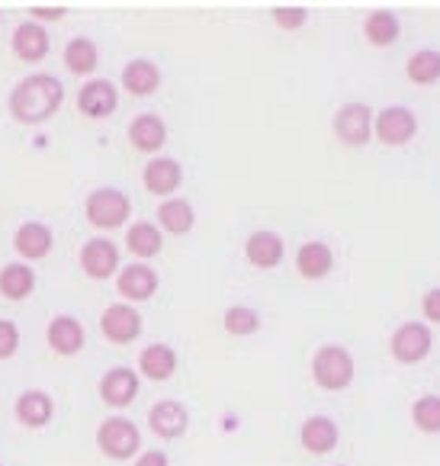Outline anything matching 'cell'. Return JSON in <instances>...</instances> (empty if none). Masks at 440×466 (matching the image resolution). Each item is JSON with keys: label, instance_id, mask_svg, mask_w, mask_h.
Here are the masks:
<instances>
[{"label": "cell", "instance_id": "obj_17", "mask_svg": "<svg viewBox=\"0 0 440 466\" xmlns=\"http://www.w3.org/2000/svg\"><path fill=\"white\" fill-rule=\"evenodd\" d=\"M52 228L42 226V222H23L20 228H16L14 235V248L20 258H26V261H42V258H48V251H52Z\"/></svg>", "mask_w": 440, "mask_h": 466}, {"label": "cell", "instance_id": "obj_18", "mask_svg": "<svg viewBox=\"0 0 440 466\" xmlns=\"http://www.w3.org/2000/svg\"><path fill=\"white\" fill-rule=\"evenodd\" d=\"M142 180L155 197H171L180 187V180H184V171H180V165L174 158H155L145 165Z\"/></svg>", "mask_w": 440, "mask_h": 466}, {"label": "cell", "instance_id": "obj_29", "mask_svg": "<svg viewBox=\"0 0 440 466\" xmlns=\"http://www.w3.org/2000/svg\"><path fill=\"white\" fill-rule=\"evenodd\" d=\"M158 222L165 232L186 235L193 228V222H196V216H193V206L186 199H165L158 206Z\"/></svg>", "mask_w": 440, "mask_h": 466}, {"label": "cell", "instance_id": "obj_37", "mask_svg": "<svg viewBox=\"0 0 440 466\" xmlns=\"http://www.w3.org/2000/svg\"><path fill=\"white\" fill-rule=\"evenodd\" d=\"M65 16V10H33V14H29V20H62Z\"/></svg>", "mask_w": 440, "mask_h": 466}, {"label": "cell", "instance_id": "obj_6", "mask_svg": "<svg viewBox=\"0 0 440 466\" xmlns=\"http://www.w3.org/2000/svg\"><path fill=\"white\" fill-rule=\"evenodd\" d=\"M335 136L351 148L366 145L373 138V110L366 103H345L335 116Z\"/></svg>", "mask_w": 440, "mask_h": 466}, {"label": "cell", "instance_id": "obj_36", "mask_svg": "<svg viewBox=\"0 0 440 466\" xmlns=\"http://www.w3.org/2000/svg\"><path fill=\"white\" fill-rule=\"evenodd\" d=\"M135 466H171V463H167L165 451H145L142 457L135 460Z\"/></svg>", "mask_w": 440, "mask_h": 466}, {"label": "cell", "instance_id": "obj_7", "mask_svg": "<svg viewBox=\"0 0 440 466\" xmlns=\"http://www.w3.org/2000/svg\"><path fill=\"white\" fill-rule=\"evenodd\" d=\"M100 331L106 335V341L129 344L142 335V316L132 309V302H116L100 316Z\"/></svg>", "mask_w": 440, "mask_h": 466}, {"label": "cell", "instance_id": "obj_25", "mask_svg": "<svg viewBox=\"0 0 440 466\" xmlns=\"http://www.w3.org/2000/svg\"><path fill=\"white\" fill-rule=\"evenodd\" d=\"M96 65H100V52H96V42L87 39V35H77L65 46V68L71 75L84 77V75H94Z\"/></svg>", "mask_w": 440, "mask_h": 466}, {"label": "cell", "instance_id": "obj_16", "mask_svg": "<svg viewBox=\"0 0 440 466\" xmlns=\"http://www.w3.org/2000/svg\"><path fill=\"white\" fill-rule=\"evenodd\" d=\"M129 142L135 151H145V155H155L161 145L167 142V126L165 119H158L155 113H142L129 123Z\"/></svg>", "mask_w": 440, "mask_h": 466}, {"label": "cell", "instance_id": "obj_20", "mask_svg": "<svg viewBox=\"0 0 440 466\" xmlns=\"http://www.w3.org/2000/svg\"><path fill=\"white\" fill-rule=\"evenodd\" d=\"M335 268V251L325 241H305L296 251V270L305 280H322Z\"/></svg>", "mask_w": 440, "mask_h": 466}, {"label": "cell", "instance_id": "obj_13", "mask_svg": "<svg viewBox=\"0 0 440 466\" xmlns=\"http://www.w3.org/2000/svg\"><path fill=\"white\" fill-rule=\"evenodd\" d=\"M100 396H104V402L113 405V409H125V405H132L138 396V377L129 367H113V370L100 380Z\"/></svg>", "mask_w": 440, "mask_h": 466}, {"label": "cell", "instance_id": "obj_32", "mask_svg": "<svg viewBox=\"0 0 440 466\" xmlns=\"http://www.w3.org/2000/svg\"><path fill=\"white\" fill-rule=\"evenodd\" d=\"M222 325H225L228 335L245 338V335H255V331L261 329V316H257L251 306H232L225 312V319H222Z\"/></svg>", "mask_w": 440, "mask_h": 466}, {"label": "cell", "instance_id": "obj_33", "mask_svg": "<svg viewBox=\"0 0 440 466\" xmlns=\"http://www.w3.org/2000/svg\"><path fill=\"white\" fill-rule=\"evenodd\" d=\"M274 23L280 29H286V33H293V29H303L305 23H309V10H303V7H286V10H274Z\"/></svg>", "mask_w": 440, "mask_h": 466}, {"label": "cell", "instance_id": "obj_11", "mask_svg": "<svg viewBox=\"0 0 440 466\" xmlns=\"http://www.w3.org/2000/svg\"><path fill=\"white\" fill-rule=\"evenodd\" d=\"M116 106H119V94L110 81H90V84H84L81 94H77V110L90 119L113 116Z\"/></svg>", "mask_w": 440, "mask_h": 466}, {"label": "cell", "instance_id": "obj_24", "mask_svg": "<svg viewBox=\"0 0 440 466\" xmlns=\"http://www.w3.org/2000/svg\"><path fill=\"white\" fill-rule=\"evenodd\" d=\"M161 84V71L155 62H148V58H135V62H129L123 68V87L129 90L132 96H148L155 94Z\"/></svg>", "mask_w": 440, "mask_h": 466}, {"label": "cell", "instance_id": "obj_3", "mask_svg": "<svg viewBox=\"0 0 440 466\" xmlns=\"http://www.w3.org/2000/svg\"><path fill=\"white\" fill-rule=\"evenodd\" d=\"M84 213H87V222L94 228L113 232V228L125 226V219H129V213H132V203L123 190H116V187H100V190H94L87 197Z\"/></svg>", "mask_w": 440, "mask_h": 466}, {"label": "cell", "instance_id": "obj_21", "mask_svg": "<svg viewBox=\"0 0 440 466\" xmlns=\"http://www.w3.org/2000/svg\"><path fill=\"white\" fill-rule=\"evenodd\" d=\"M299 444H303L309 453L335 451V444H337L335 419H328V415H312V419H305L303 428H299Z\"/></svg>", "mask_w": 440, "mask_h": 466}, {"label": "cell", "instance_id": "obj_12", "mask_svg": "<svg viewBox=\"0 0 440 466\" xmlns=\"http://www.w3.org/2000/svg\"><path fill=\"white\" fill-rule=\"evenodd\" d=\"M14 56L20 62H42L48 56V29L35 20H23L14 29Z\"/></svg>", "mask_w": 440, "mask_h": 466}, {"label": "cell", "instance_id": "obj_5", "mask_svg": "<svg viewBox=\"0 0 440 466\" xmlns=\"http://www.w3.org/2000/svg\"><path fill=\"white\" fill-rule=\"evenodd\" d=\"M431 344H434V338L425 322L399 325L395 335L389 338V350H393V357L399 364H418V360H425V357L431 354Z\"/></svg>", "mask_w": 440, "mask_h": 466}, {"label": "cell", "instance_id": "obj_10", "mask_svg": "<svg viewBox=\"0 0 440 466\" xmlns=\"http://www.w3.org/2000/svg\"><path fill=\"white\" fill-rule=\"evenodd\" d=\"M148 425H152V431L158 434V438L174 441L190 428V411L180 402H174V399H161V402H155L152 411H148Z\"/></svg>", "mask_w": 440, "mask_h": 466}, {"label": "cell", "instance_id": "obj_27", "mask_svg": "<svg viewBox=\"0 0 440 466\" xmlns=\"http://www.w3.org/2000/svg\"><path fill=\"white\" fill-rule=\"evenodd\" d=\"M402 26H399V16L389 14V10H373L370 16H366L364 23V35L370 46L376 48H385V46H393L395 39H399Z\"/></svg>", "mask_w": 440, "mask_h": 466}, {"label": "cell", "instance_id": "obj_30", "mask_svg": "<svg viewBox=\"0 0 440 466\" xmlns=\"http://www.w3.org/2000/svg\"><path fill=\"white\" fill-rule=\"evenodd\" d=\"M408 77H412L415 84H434L440 81V52H434V48H421V52H415L412 58H408Z\"/></svg>", "mask_w": 440, "mask_h": 466}, {"label": "cell", "instance_id": "obj_15", "mask_svg": "<svg viewBox=\"0 0 440 466\" xmlns=\"http://www.w3.org/2000/svg\"><path fill=\"white\" fill-rule=\"evenodd\" d=\"M45 338H48V348L62 357H75L77 350L84 348V341H87L81 322H77L75 316H55L52 322H48Z\"/></svg>", "mask_w": 440, "mask_h": 466}, {"label": "cell", "instance_id": "obj_34", "mask_svg": "<svg viewBox=\"0 0 440 466\" xmlns=\"http://www.w3.org/2000/svg\"><path fill=\"white\" fill-rule=\"evenodd\" d=\"M20 348V329L10 319H0V360H10Z\"/></svg>", "mask_w": 440, "mask_h": 466}, {"label": "cell", "instance_id": "obj_8", "mask_svg": "<svg viewBox=\"0 0 440 466\" xmlns=\"http://www.w3.org/2000/svg\"><path fill=\"white\" fill-rule=\"evenodd\" d=\"M418 132V119L405 106H389L373 119V136L383 145H405Z\"/></svg>", "mask_w": 440, "mask_h": 466}, {"label": "cell", "instance_id": "obj_28", "mask_svg": "<svg viewBox=\"0 0 440 466\" xmlns=\"http://www.w3.org/2000/svg\"><path fill=\"white\" fill-rule=\"evenodd\" d=\"M125 248H129L135 258H155V254L165 248L161 228L155 226V222H135V226L125 232Z\"/></svg>", "mask_w": 440, "mask_h": 466}, {"label": "cell", "instance_id": "obj_1", "mask_svg": "<svg viewBox=\"0 0 440 466\" xmlns=\"http://www.w3.org/2000/svg\"><path fill=\"white\" fill-rule=\"evenodd\" d=\"M65 103V87L55 75H29L10 90V116L23 126L52 119Z\"/></svg>", "mask_w": 440, "mask_h": 466}, {"label": "cell", "instance_id": "obj_31", "mask_svg": "<svg viewBox=\"0 0 440 466\" xmlns=\"http://www.w3.org/2000/svg\"><path fill=\"white\" fill-rule=\"evenodd\" d=\"M412 421L418 431L440 434V396H421L412 405Z\"/></svg>", "mask_w": 440, "mask_h": 466}, {"label": "cell", "instance_id": "obj_26", "mask_svg": "<svg viewBox=\"0 0 440 466\" xmlns=\"http://www.w3.org/2000/svg\"><path fill=\"white\" fill-rule=\"evenodd\" d=\"M35 289V274L29 264H7L0 270V296L10 302L26 299L29 293Z\"/></svg>", "mask_w": 440, "mask_h": 466}, {"label": "cell", "instance_id": "obj_35", "mask_svg": "<svg viewBox=\"0 0 440 466\" xmlns=\"http://www.w3.org/2000/svg\"><path fill=\"white\" fill-rule=\"evenodd\" d=\"M421 312H425L427 322L440 325V287L431 289V293L425 296V302H421Z\"/></svg>", "mask_w": 440, "mask_h": 466}, {"label": "cell", "instance_id": "obj_4", "mask_svg": "<svg viewBox=\"0 0 440 466\" xmlns=\"http://www.w3.org/2000/svg\"><path fill=\"white\" fill-rule=\"evenodd\" d=\"M96 447L110 460H129L142 447V434L129 419H106L96 428Z\"/></svg>", "mask_w": 440, "mask_h": 466}, {"label": "cell", "instance_id": "obj_14", "mask_svg": "<svg viewBox=\"0 0 440 466\" xmlns=\"http://www.w3.org/2000/svg\"><path fill=\"white\" fill-rule=\"evenodd\" d=\"M116 289H119L123 299L145 302V299H152L155 289H158V274H155L148 264H129V268L119 274Z\"/></svg>", "mask_w": 440, "mask_h": 466}, {"label": "cell", "instance_id": "obj_2", "mask_svg": "<svg viewBox=\"0 0 440 466\" xmlns=\"http://www.w3.org/2000/svg\"><path fill=\"white\" fill-rule=\"evenodd\" d=\"M354 373H357V367H354L351 350L341 348V344H325V348H318L315 357H312V377L328 392L347 390V386L354 383Z\"/></svg>", "mask_w": 440, "mask_h": 466}, {"label": "cell", "instance_id": "obj_22", "mask_svg": "<svg viewBox=\"0 0 440 466\" xmlns=\"http://www.w3.org/2000/svg\"><path fill=\"white\" fill-rule=\"evenodd\" d=\"M245 258L257 270H274L283 261V238L276 232H255L245 245Z\"/></svg>", "mask_w": 440, "mask_h": 466}, {"label": "cell", "instance_id": "obj_23", "mask_svg": "<svg viewBox=\"0 0 440 466\" xmlns=\"http://www.w3.org/2000/svg\"><path fill=\"white\" fill-rule=\"evenodd\" d=\"M52 411H55L52 396L42 390H29L16 399V419H20V425H26V428H45L48 421H52Z\"/></svg>", "mask_w": 440, "mask_h": 466}, {"label": "cell", "instance_id": "obj_19", "mask_svg": "<svg viewBox=\"0 0 440 466\" xmlns=\"http://www.w3.org/2000/svg\"><path fill=\"white\" fill-rule=\"evenodd\" d=\"M138 370H142V377L155 380V383H165L177 370V354H174L171 344H148L138 354Z\"/></svg>", "mask_w": 440, "mask_h": 466}, {"label": "cell", "instance_id": "obj_9", "mask_svg": "<svg viewBox=\"0 0 440 466\" xmlns=\"http://www.w3.org/2000/svg\"><path fill=\"white\" fill-rule=\"evenodd\" d=\"M119 268V248L110 238H90L81 248V270L90 280H110Z\"/></svg>", "mask_w": 440, "mask_h": 466}]
</instances>
